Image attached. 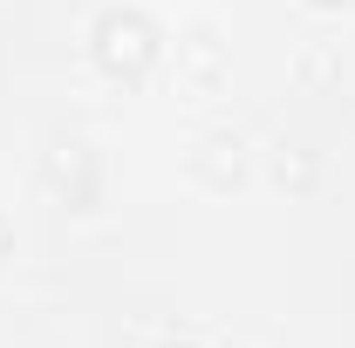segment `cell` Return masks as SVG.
I'll return each instance as SVG.
<instances>
[{"instance_id":"6da1fadb","label":"cell","mask_w":355,"mask_h":348,"mask_svg":"<svg viewBox=\"0 0 355 348\" xmlns=\"http://www.w3.org/2000/svg\"><path fill=\"white\" fill-rule=\"evenodd\" d=\"M150 55H157V28L144 21V14H103L96 21V62L110 69V76H144L150 69Z\"/></svg>"},{"instance_id":"7a4b0ae2","label":"cell","mask_w":355,"mask_h":348,"mask_svg":"<svg viewBox=\"0 0 355 348\" xmlns=\"http://www.w3.org/2000/svg\"><path fill=\"white\" fill-rule=\"evenodd\" d=\"M205 171H212V177H239V143H225V137L205 143Z\"/></svg>"},{"instance_id":"3957f363","label":"cell","mask_w":355,"mask_h":348,"mask_svg":"<svg viewBox=\"0 0 355 348\" xmlns=\"http://www.w3.org/2000/svg\"><path fill=\"white\" fill-rule=\"evenodd\" d=\"M7 246H14V232H7V218H0V260H7Z\"/></svg>"},{"instance_id":"277c9868","label":"cell","mask_w":355,"mask_h":348,"mask_svg":"<svg viewBox=\"0 0 355 348\" xmlns=\"http://www.w3.org/2000/svg\"><path fill=\"white\" fill-rule=\"evenodd\" d=\"M314 7H342V0H314Z\"/></svg>"},{"instance_id":"5b68a950","label":"cell","mask_w":355,"mask_h":348,"mask_svg":"<svg viewBox=\"0 0 355 348\" xmlns=\"http://www.w3.org/2000/svg\"><path fill=\"white\" fill-rule=\"evenodd\" d=\"M171 348H191V342H171Z\"/></svg>"}]
</instances>
